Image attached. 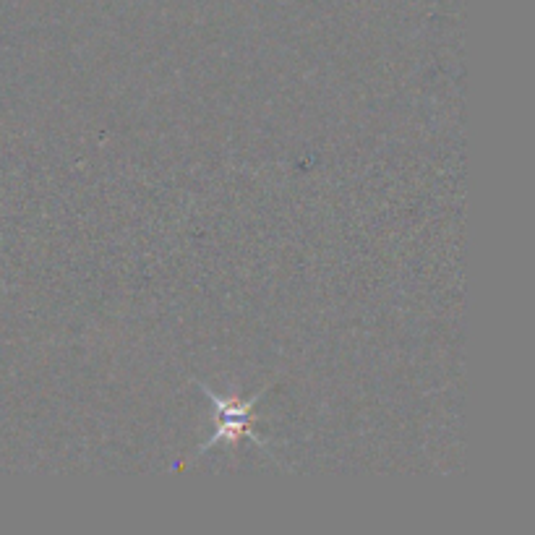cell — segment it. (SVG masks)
<instances>
[{"instance_id": "cell-1", "label": "cell", "mask_w": 535, "mask_h": 535, "mask_svg": "<svg viewBox=\"0 0 535 535\" xmlns=\"http://www.w3.org/2000/svg\"><path fill=\"white\" fill-rule=\"evenodd\" d=\"M209 397L214 400V408H217V436L214 442H228V439H241V436H251V421H254V400H233V397H220L214 395L212 389L204 387Z\"/></svg>"}]
</instances>
